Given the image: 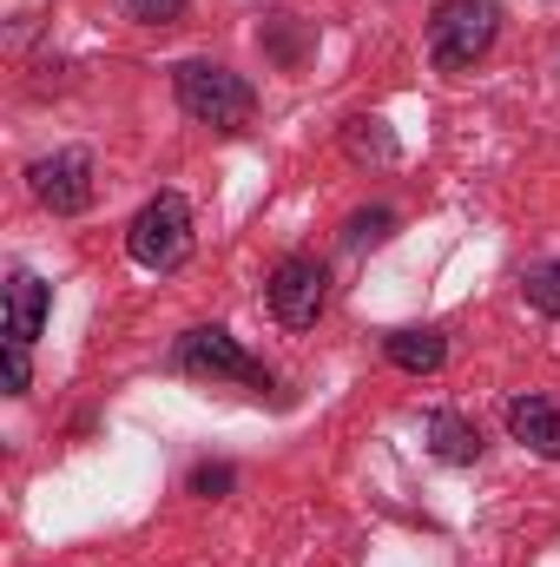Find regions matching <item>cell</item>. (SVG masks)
<instances>
[{"mask_svg": "<svg viewBox=\"0 0 560 567\" xmlns=\"http://www.w3.org/2000/svg\"><path fill=\"white\" fill-rule=\"evenodd\" d=\"M172 100H178L185 120H198V126H211V133H245L251 113H258L251 80L231 73V66H218V60H185V66L172 73Z\"/></svg>", "mask_w": 560, "mask_h": 567, "instance_id": "1", "label": "cell"}, {"mask_svg": "<svg viewBox=\"0 0 560 567\" xmlns=\"http://www.w3.org/2000/svg\"><path fill=\"white\" fill-rule=\"evenodd\" d=\"M191 245H198V231H191V205H185L178 192L145 198L139 218L126 225V251H133V265H139V271H158V278L185 271Z\"/></svg>", "mask_w": 560, "mask_h": 567, "instance_id": "2", "label": "cell"}, {"mask_svg": "<svg viewBox=\"0 0 560 567\" xmlns=\"http://www.w3.org/2000/svg\"><path fill=\"white\" fill-rule=\"evenodd\" d=\"M501 33V0H442L428 20V60L442 73H468Z\"/></svg>", "mask_w": 560, "mask_h": 567, "instance_id": "3", "label": "cell"}, {"mask_svg": "<svg viewBox=\"0 0 560 567\" xmlns=\"http://www.w3.org/2000/svg\"><path fill=\"white\" fill-rule=\"evenodd\" d=\"M172 363L185 370V377H205V383H245V390H271V370L225 330V323H198V330H185L178 337V350H172Z\"/></svg>", "mask_w": 560, "mask_h": 567, "instance_id": "4", "label": "cell"}, {"mask_svg": "<svg viewBox=\"0 0 560 567\" xmlns=\"http://www.w3.org/2000/svg\"><path fill=\"white\" fill-rule=\"evenodd\" d=\"M27 192H33V205H46L53 218H73V212L93 205V158H86V152L33 158V165H27Z\"/></svg>", "mask_w": 560, "mask_h": 567, "instance_id": "5", "label": "cell"}, {"mask_svg": "<svg viewBox=\"0 0 560 567\" xmlns=\"http://www.w3.org/2000/svg\"><path fill=\"white\" fill-rule=\"evenodd\" d=\"M271 310H278L283 330H310L330 310V271L317 258H283L271 271Z\"/></svg>", "mask_w": 560, "mask_h": 567, "instance_id": "6", "label": "cell"}, {"mask_svg": "<svg viewBox=\"0 0 560 567\" xmlns=\"http://www.w3.org/2000/svg\"><path fill=\"white\" fill-rule=\"evenodd\" d=\"M46 310H53V290L33 278L27 265H13L7 271V343H33L40 323H46Z\"/></svg>", "mask_w": 560, "mask_h": 567, "instance_id": "7", "label": "cell"}, {"mask_svg": "<svg viewBox=\"0 0 560 567\" xmlns=\"http://www.w3.org/2000/svg\"><path fill=\"white\" fill-rule=\"evenodd\" d=\"M508 435H515L521 449L560 462V410L548 396H515V403H508Z\"/></svg>", "mask_w": 560, "mask_h": 567, "instance_id": "8", "label": "cell"}, {"mask_svg": "<svg viewBox=\"0 0 560 567\" xmlns=\"http://www.w3.org/2000/svg\"><path fill=\"white\" fill-rule=\"evenodd\" d=\"M383 357H390L396 370H409V377H435V370L448 363V337H442V330H390V337H383Z\"/></svg>", "mask_w": 560, "mask_h": 567, "instance_id": "9", "label": "cell"}, {"mask_svg": "<svg viewBox=\"0 0 560 567\" xmlns=\"http://www.w3.org/2000/svg\"><path fill=\"white\" fill-rule=\"evenodd\" d=\"M428 449H435L442 462L468 468V462H481V429L468 423V416H455V410H435V416H428Z\"/></svg>", "mask_w": 560, "mask_h": 567, "instance_id": "10", "label": "cell"}, {"mask_svg": "<svg viewBox=\"0 0 560 567\" xmlns=\"http://www.w3.org/2000/svg\"><path fill=\"white\" fill-rule=\"evenodd\" d=\"M343 152H350L356 165H370V158H376V165H396V133H390L383 120H350V126H343Z\"/></svg>", "mask_w": 560, "mask_h": 567, "instance_id": "11", "label": "cell"}, {"mask_svg": "<svg viewBox=\"0 0 560 567\" xmlns=\"http://www.w3.org/2000/svg\"><path fill=\"white\" fill-rule=\"evenodd\" d=\"M521 290H528V303H535L541 317H560V258L528 265V271H521Z\"/></svg>", "mask_w": 560, "mask_h": 567, "instance_id": "12", "label": "cell"}, {"mask_svg": "<svg viewBox=\"0 0 560 567\" xmlns=\"http://www.w3.org/2000/svg\"><path fill=\"white\" fill-rule=\"evenodd\" d=\"M390 231H396V212H390V205H370V212H350L343 245H350V251H363V245H383Z\"/></svg>", "mask_w": 560, "mask_h": 567, "instance_id": "13", "label": "cell"}, {"mask_svg": "<svg viewBox=\"0 0 560 567\" xmlns=\"http://www.w3.org/2000/svg\"><path fill=\"white\" fill-rule=\"evenodd\" d=\"M120 13L139 20V27H172L185 13V0H120Z\"/></svg>", "mask_w": 560, "mask_h": 567, "instance_id": "14", "label": "cell"}, {"mask_svg": "<svg viewBox=\"0 0 560 567\" xmlns=\"http://www.w3.org/2000/svg\"><path fill=\"white\" fill-rule=\"evenodd\" d=\"M33 390V363H27V343H7V396H27Z\"/></svg>", "mask_w": 560, "mask_h": 567, "instance_id": "15", "label": "cell"}, {"mask_svg": "<svg viewBox=\"0 0 560 567\" xmlns=\"http://www.w3.org/2000/svg\"><path fill=\"white\" fill-rule=\"evenodd\" d=\"M191 488H198V495H225V488H231V468H198Z\"/></svg>", "mask_w": 560, "mask_h": 567, "instance_id": "16", "label": "cell"}]
</instances>
